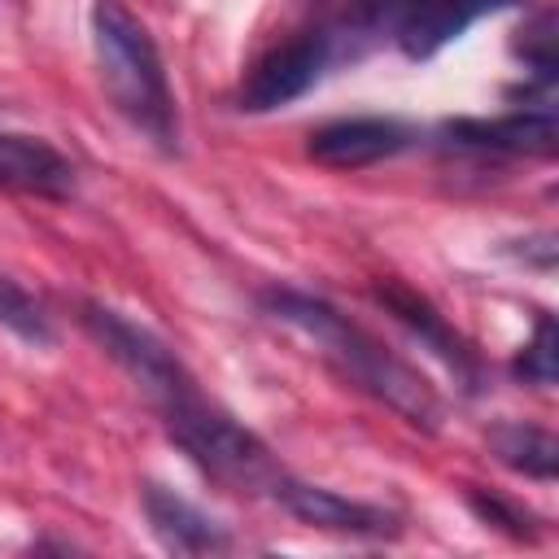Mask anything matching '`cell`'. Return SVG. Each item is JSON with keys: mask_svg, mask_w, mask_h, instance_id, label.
Segmentation results:
<instances>
[{"mask_svg": "<svg viewBox=\"0 0 559 559\" xmlns=\"http://www.w3.org/2000/svg\"><path fill=\"white\" fill-rule=\"evenodd\" d=\"M258 306L271 319H280V323L297 328L301 336H310L341 376H349L358 389H367L371 397H380L411 428L437 432L441 402H437L432 384L411 362H402L393 349H384L367 328H358L349 314H341L332 301H323L314 293H301V288L271 284V288L258 293Z\"/></svg>", "mask_w": 559, "mask_h": 559, "instance_id": "obj_1", "label": "cell"}, {"mask_svg": "<svg viewBox=\"0 0 559 559\" xmlns=\"http://www.w3.org/2000/svg\"><path fill=\"white\" fill-rule=\"evenodd\" d=\"M92 52L100 70V87L109 105L144 131L162 153L179 148V114L170 96V79L148 26L122 0L92 4Z\"/></svg>", "mask_w": 559, "mask_h": 559, "instance_id": "obj_2", "label": "cell"}, {"mask_svg": "<svg viewBox=\"0 0 559 559\" xmlns=\"http://www.w3.org/2000/svg\"><path fill=\"white\" fill-rule=\"evenodd\" d=\"M166 424V437L218 485L236 489V493H266L275 485V476L284 472L271 454V445L249 432L245 424H236L227 411H218L214 402H205L201 389L175 397L170 406L157 411Z\"/></svg>", "mask_w": 559, "mask_h": 559, "instance_id": "obj_3", "label": "cell"}, {"mask_svg": "<svg viewBox=\"0 0 559 559\" xmlns=\"http://www.w3.org/2000/svg\"><path fill=\"white\" fill-rule=\"evenodd\" d=\"M79 319H83L87 336L135 380V389H140L157 411L197 389V380H192V371L179 362V354H175L157 332H148L144 323L127 319L122 310H114V306H105V301H83V314H79Z\"/></svg>", "mask_w": 559, "mask_h": 559, "instance_id": "obj_4", "label": "cell"}, {"mask_svg": "<svg viewBox=\"0 0 559 559\" xmlns=\"http://www.w3.org/2000/svg\"><path fill=\"white\" fill-rule=\"evenodd\" d=\"M332 57H336V48H332L328 31H301L293 39H284V44H275L271 52H262L253 61V70L240 83L236 105L245 114L284 109V105L301 100L319 83V74L332 66Z\"/></svg>", "mask_w": 559, "mask_h": 559, "instance_id": "obj_5", "label": "cell"}, {"mask_svg": "<svg viewBox=\"0 0 559 559\" xmlns=\"http://www.w3.org/2000/svg\"><path fill=\"white\" fill-rule=\"evenodd\" d=\"M266 493H271L297 524L319 528V533L362 537V542H393V537H402V515H393V511H384V507H376V502H358V498H345V493H336V489L297 480V476H288V472H280Z\"/></svg>", "mask_w": 559, "mask_h": 559, "instance_id": "obj_6", "label": "cell"}, {"mask_svg": "<svg viewBox=\"0 0 559 559\" xmlns=\"http://www.w3.org/2000/svg\"><path fill=\"white\" fill-rule=\"evenodd\" d=\"M371 297L432 354V358H441L445 362V371L463 384V393H476L480 384H485V371H480V358H476V349L445 323V314L424 297V293H415L411 284H402V280H376V288H371Z\"/></svg>", "mask_w": 559, "mask_h": 559, "instance_id": "obj_7", "label": "cell"}, {"mask_svg": "<svg viewBox=\"0 0 559 559\" xmlns=\"http://www.w3.org/2000/svg\"><path fill=\"white\" fill-rule=\"evenodd\" d=\"M411 144H415V127H406L402 118L358 114V118H332L314 127L306 140V153L332 170H362V166L406 153Z\"/></svg>", "mask_w": 559, "mask_h": 559, "instance_id": "obj_8", "label": "cell"}, {"mask_svg": "<svg viewBox=\"0 0 559 559\" xmlns=\"http://www.w3.org/2000/svg\"><path fill=\"white\" fill-rule=\"evenodd\" d=\"M441 140L467 153H507V157H550L559 148L555 109H515L498 118H450Z\"/></svg>", "mask_w": 559, "mask_h": 559, "instance_id": "obj_9", "label": "cell"}, {"mask_svg": "<svg viewBox=\"0 0 559 559\" xmlns=\"http://www.w3.org/2000/svg\"><path fill=\"white\" fill-rule=\"evenodd\" d=\"M140 511L153 528V537L170 550V555H223L231 550V533L227 524H218L214 515H205L197 502H188L183 493L166 489V485H140Z\"/></svg>", "mask_w": 559, "mask_h": 559, "instance_id": "obj_10", "label": "cell"}, {"mask_svg": "<svg viewBox=\"0 0 559 559\" xmlns=\"http://www.w3.org/2000/svg\"><path fill=\"white\" fill-rule=\"evenodd\" d=\"M520 0H415L402 22L393 26V39L402 48V57L411 61H428L437 57L450 39H459L467 26H476L489 13L515 9Z\"/></svg>", "mask_w": 559, "mask_h": 559, "instance_id": "obj_11", "label": "cell"}, {"mask_svg": "<svg viewBox=\"0 0 559 559\" xmlns=\"http://www.w3.org/2000/svg\"><path fill=\"white\" fill-rule=\"evenodd\" d=\"M0 188L39 192V197H70L74 192V162L39 135L0 131Z\"/></svg>", "mask_w": 559, "mask_h": 559, "instance_id": "obj_12", "label": "cell"}, {"mask_svg": "<svg viewBox=\"0 0 559 559\" xmlns=\"http://www.w3.org/2000/svg\"><path fill=\"white\" fill-rule=\"evenodd\" d=\"M493 459L528 480H542L550 485L555 472H559V437L537 428V424H520V419H498L489 432H485Z\"/></svg>", "mask_w": 559, "mask_h": 559, "instance_id": "obj_13", "label": "cell"}, {"mask_svg": "<svg viewBox=\"0 0 559 559\" xmlns=\"http://www.w3.org/2000/svg\"><path fill=\"white\" fill-rule=\"evenodd\" d=\"M0 328L13 332L17 341L35 345V349H44V345L57 341L48 310H44L17 280H9V275H0Z\"/></svg>", "mask_w": 559, "mask_h": 559, "instance_id": "obj_14", "label": "cell"}, {"mask_svg": "<svg viewBox=\"0 0 559 559\" xmlns=\"http://www.w3.org/2000/svg\"><path fill=\"white\" fill-rule=\"evenodd\" d=\"M511 371H515V380L537 384V389H550V384H555V376H559V328H555V319H550L546 310L537 314L533 341L515 354Z\"/></svg>", "mask_w": 559, "mask_h": 559, "instance_id": "obj_15", "label": "cell"}, {"mask_svg": "<svg viewBox=\"0 0 559 559\" xmlns=\"http://www.w3.org/2000/svg\"><path fill=\"white\" fill-rule=\"evenodd\" d=\"M467 507L476 511V520H485L489 528L507 533L511 542H537V537H542V520H537L528 507H515V502L502 498V493H489V489L467 485Z\"/></svg>", "mask_w": 559, "mask_h": 559, "instance_id": "obj_16", "label": "cell"}, {"mask_svg": "<svg viewBox=\"0 0 559 559\" xmlns=\"http://www.w3.org/2000/svg\"><path fill=\"white\" fill-rule=\"evenodd\" d=\"M524 39H515V57H524V66L533 70V79H555V13H542L537 22H528L520 31Z\"/></svg>", "mask_w": 559, "mask_h": 559, "instance_id": "obj_17", "label": "cell"}, {"mask_svg": "<svg viewBox=\"0 0 559 559\" xmlns=\"http://www.w3.org/2000/svg\"><path fill=\"white\" fill-rule=\"evenodd\" d=\"M341 4H345V0H341Z\"/></svg>", "mask_w": 559, "mask_h": 559, "instance_id": "obj_18", "label": "cell"}]
</instances>
